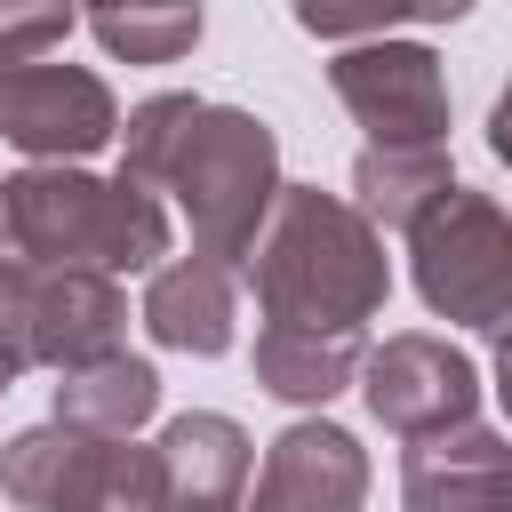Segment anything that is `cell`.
Here are the masks:
<instances>
[{"instance_id":"obj_24","label":"cell","mask_w":512,"mask_h":512,"mask_svg":"<svg viewBox=\"0 0 512 512\" xmlns=\"http://www.w3.org/2000/svg\"><path fill=\"white\" fill-rule=\"evenodd\" d=\"M72 8H88V0H72Z\"/></svg>"},{"instance_id":"obj_1","label":"cell","mask_w":512,"mask_h":512,"mask_svg":"<svg viewBox=\"0 0 512 512\" xmlns=\"http://www.w3.org/2000/svg\"><path fill=\"white\" fill-rule=\"evenodd\" d=\"M240 288L256 296L264 320L296 328H368L392 296V256L384 232L320 184H280L272 216L256 224L240 256Z\"/></svg>"},{"instance_id":"obj_22","label":"cell","mask_w":512,"mask_h":512,"mask_svg":"<svg viewBox=\"0 0 512 512\" xmlns=\"http://www.w3.org/2000/svg\"><path fill=\"white\" fill-rule=\"evenodd\" d=\"M488 152L512 168V80L496 88V104H488Z\"/></svg>"},{"instance_id":"obj_23","label":"cell","mask_w":512,"mask_h":512,"mask_svg":"<svg viewBox=\"0 0 512 512\" xmlns=\"http://www.w3.org/2000/svg\"><path fill=\"white\" fill-rule=\"evenodd\" d=\"M496 400H504V416H512V336L496 344Z\"/></svg>"},{"instance_id":"obj_6","label":"cell","mask_w":512,"mask_h":512,"mask_svg":"<svg viewBox=\"0 0 512 512\" xmlns=\"http://www.w3.org/2000/svg\"><path fill=\"white\" fill-rule=\"evenodd\" d=\"M328 88L368 144H448V64L432 40H352L328 56Z\"/></svg>"},{"instance_id":"obj_11","label":"cell","mask_w":512,"mask_h":512,"mask_svg":"<svg viewBox=\"0 0 512 512\" xmlns=\"http://www.w3.org/2000/svg\"><path fill=\"white\" fill-rule=\"evenodd\" d=\"M400 512H512V440L480 416L400 440Z\"/></svg>"},{"instance_id":"obj_9","label":"cell","mask_w":512,"mask_h":512,"mask_svg":"<svg viewBox=\"0 0 512 512\" xmlns=\"http://www.w3.org/2000/svg\"><path fill=\"white\" fill-rule=\"evenodd\" d=\"M16 336H24V360L64 376V368H88L104 352L128 344V288L112 272H88V264H56V272H24L16 280Z\"/></svg>"},{"instance_id":"obj_25","label":"cell","mask_w":512,"mask_h":512,"mask_svg":"<svg viewBox=\"0 0 512 512\" xmlns=\"http://www.w3.org/2000/svg\"><path fill=\"white\" fill-rule=\"evenodd\" d=\"M496 344H504V336H496Z\"/></svg>"},{"instance_id":"obj_14","label":"cell","mask_w":512,"mask_h":512,"mask_svg":"<svg viewBox=\"0 0 512 512\" xmlns=\"http://www.w3.org/2000/svg\"><path fill=\"white\" fill-rule=\"evenodd\" d=\"M368 360V328H296V320H264L256 328V392H272L280 408H328L336 392L360 384Z\"/></svg>"},{"instance_id":"obj_21","label":"cell","mask_w":512,"mask_h":512,"mask_svg":"<svg viewBox=\"0 0 512 512\" xmlns=\"http://www.w3.org/2000/svg\"><path fill=\"white\" fill-rule=\"evenodd\" d=\"M8 304H16V288L0 296V400H8V392H16V376L32 368V360H24V336H16V312H8Z\"/></svg>"},{"instance_id":"obj_8","label":"cell","mask_w":512,"mask_h":512,"mask_svg":"<svg viewBox=\"0 0 512 512\" xmlns=\"http://www.w3.org/2000/svg\"><path fill=\"white\" fill-rule=\"evenodd\" d=\"M360 400L392 440H424V432H448V424L480 416V368H472L464 344H448L432 328H400V336L368 344Z\"/></svg>"},{"instance_id":"obj_12","label":"cell","mask_w":512,"mask_h":512,"mask_svg":"<svg viewBox=\"0 0 512 512\" xmlns=\"http://www.w3.org/2000/svg\"><path fill=\"white\" fill-rule=\"evenodd\" d=\"M160 512H248L256 440L224 408H184L160 424Z\"/></svg>"},{"instance_id":"obj_19","label":"cell","mask_w":512,"mask_h":512,"mask_svg":"<svg viewBox=\"0 0 512 512\" xmlns=\"http://www.w3.org/2000/svg\"><path fill=\"white\" fill-rule=\"evenodd\" d=\"M200 104L208 96H192V88H160V96H144L128 120H120V176H136V184H168V168H176V152H184V128L200 120Z\"/></svg>"},{"instance_id":"obj_18","label":"cell","mask_w":512,"mask_h":512,"mask_svg":"<svg viewBox=\"0 0 512 512\" xmlns=\"http://www.w3.org/2000/svg\"><path fill=\"white\" fill-rule=\"evenodd\" d=\"M296 32L352 48V40H384L392 24H464L472 0H288Z\"/></svg>"},{"instance_id":"obj_5","label":"cell","mask_w":512,"mask_h":512,"mask_svg":"<svg viewBox=\"0 0 512 512\" xmlns=\"http://www.w3.org/2000/svg\"><path fill=\"white\" fill-rule=\"evenodd\" d=\"M0 496L16 512H160V448L96 440L48 416L0 448Z\"/></svg>"},{"instance_id":"obj_7","label":"cell","mask_w":512,"mask_h":512,"mask_svg":"<svg viewBox=\"0 0 512 512\" xmlns=\"http://www.w3.org/2000/svg\"><path fill=\"white\" fill-rule=\"evenodd\" d=\"M0 136L24 160H96L120 136V96L88 64H0Z\"/></svg>"},{"instance_id":"obj_10","label":"cell","mask_w":512,"mask_h":512,"mask_svg":"<svg viewBox=\"0 0 512 512\" xmlns=\"http://www.w3.org/2000/svg\"><path fill=\"white\" fill-rule=\"evenodd\" d=\"M368 480L376 472H368L360 432H344L312 408L264 440V464L248 480V512H368Z\"/></svg>"},{"instance_id":"obj_20","label":"cell","mask_w":512,"mask_h":512,"mask_svg":"<svg viewBox=\"0 0 512 512\" xmlns=\"http://www.w3.org/2000/svg\"><path fill=\"white\" fill-rule=\"evenodd\" d=\"M80 8L72 0H0V64H32V56H56L72 40Z\"/></svg>"},{"instance_id":"obj_17","label":"cell","mask_w":512,"mask_h":512,"mask_svg":"<svg viewBox=\"0 0 512 512\" xmlns=\"http://www.w3.org/2000/svg\"><path fill=\"white\" fill-rule=\"evenodd\" d=\"M80 16H88L96 48L112 64H176L208 32V8L200 0H88Z\"/></svg>"},{"instance_id":"obj_4","label":"cell","mask_w":512,"mask_h":512,"mask_svg":"<svg viewBox=\"0 0 512 512\" xmlns=\"http://www.w3.org/2000/svg\"><path fill=\"white\" fill-rule=\"evenodd\" d=\"M400 240L432 320H456L488 344L512 336V208H496L472 184H448Z\"/></svg>"},{"instance_id":"obj_2","label":"cell","mask_w":512,"mask_h":512,"mask_svg":"<svg viewBox=\"0 0 512 512\" xmlns=\"http://www.w3.org/2000/svg\"><path fill=\"white\" fill-rule=\"evenodd\" d=\"M0 208H8V240H16L24 272L88 264V272L136 280L176 256L168 200L120 168L88 176L80 160H32V168L0 176Z\"/></svg>"},{"instance_id":"obj_3","label":"cell","mask_w":512,"mask_h":512,"mask_svg":"<svg viewBox=\"0 0 512 512\" xmlns=\"http://www.w3.org/2000/svg\"><path fill=\"white\" fill-rule=\"evenodd\" d=\"M280 184L288 176H280L272 120H256L248 104H200V120L184 128V152H176V168H168L160 192L176 200V216H184V232H192L200 256L240 264L248 240H256V224L272 216Z\"/></svg>"},{"instance_id":"obj_15","label":"cell","mask_w":512,"mask_h":512,"mask_svg":"<svg viewBox=\"0 0 512 512\" xmlns=\"http://www.w3.org/2000/svg\"><path fill=\"white\" fill-rule=\"evenodd\" d=\"M48 416L72 424V432H96V440H136V432L160 416V368L120 344V352H104V360H88V368H64Z\"/></svg>"},{"instance_id":"obj_13","label":"cell","mask_w":512,"mask_h":512,"mask_svg":"<svg viewBox=\"0 0 512 512\" xmlns=\"http://www.w3.org/2000/svg\"><path fill=\"white\" fill-rule=\"evenodd\" d=\"M144 336L160 352H184V360H216L232 352L240 336V264L224 256H168L160 272H144V304H136Z\"/></svg>"},{"instance_id":"obj_16","label":"cell","mask_w":512,"mask_h":512,"mask_svg":"<svg viewBox=\"0 0 512 512\" xmlns=\"http://www.w3.org/2000/svg\"><path fill=\"white\" fill-rule=\"evenodd\" d=\"M448 184H456L448 144H360V160H352V176H344V200H352L376 232H408Z\"/></svg>"}]
</instances>
